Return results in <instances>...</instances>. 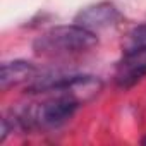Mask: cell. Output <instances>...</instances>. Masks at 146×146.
Masks as SVG:
<instances>
[{"mask_svg":"<svg viewBox=\"0 0 146 146\" xmlns=\"http://www.w3.org/2000/svg\"><path fill=\"white\" fill-rule=\"evenodd\" d=\"M98 45V38L93 31L72 24L58 26L43 33L35 41V52L48 57H65L93 50Z\"/></svg>","mask_w":146,"mask_h":146,"instance_id":"cell-1","label":"cell"},{"mask_svg":"<svg viewBox=\"0 0 146 146\" xmlns=\"http://www.w3.org/2000/svg\"><path fill=\"white\" fill-rule=\"evenodd\" d=\"M119 19H120V12L113 4L100 2V4H95V5H90V7L83 9L76 16L74 23L78 26H83V28L95 33V31L115 26Z\"/></svg>","mask_w":146,"mask_h":146,"instance_id":"cell-2","label":"cell"},{"mask_svg":"<svg viewBox=\"0 0 146 146\" xmlns=\"http://www.w3.org/2000/svg\"><path fill=\"white\" fill-rule=\"evenodd\" d=\"M146 74V48L124 53L115 70V83L120 88H131Z\"/></svg>","mask_w":146,"mask_h":146,"instance_id":"cell-3","label":"cell"},{"mask_svg":"<svg viewBox=\"0 0 146 146\" xmlns=\"http://www.w3.org/2000/svg\"><path fill=\"white\" fill-rule=\"evenodd\" d=\"M38 76V69L26 60H14V62H5L0 69V88L4 91L17 86L26 81H33Z\"/></svg>","mask_w":146,"mask_h":146,"instance_id":"cell-4","label":"cell"},{"mask_svg":"<svg viewBox=\"0 0 146 146\" xmlns=\"http://www.w3.org/2000/svg\"><path fill=\"white\" fill-rule=\"evenodd\" d=\"M143 48H146V23L132 28L122 41L124 53H132V52H137Z\"/></svg>","mask_w":146,"mask_h":146,"instance_id":"cell-5","label":"cell"},{"mask_svg":"<svg viewBox=\"0 0 146 146\" xmlns=\"http://www.w3.org/2000/svg\"><path fill=\"white\" fill-rule=\"evenodd\" d=\"M143 144H146V137H144V139H143Z\"/></svg>","mask_w":146,"mask_h":146,"instance_id":"cell-6","label":"cell"}]
</instances>
